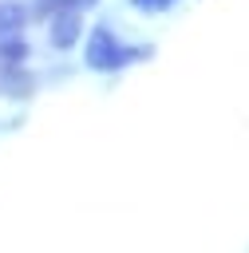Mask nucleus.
Here are the masks:
<instances>
[{
  "label": "nucleus",
  "mask_w": 249,
  "mask_h": 253,
  "mask_svg": "<svg viewBox=\"0 0 249 253\" xmlns=\"http://www.w3.org/2000/svg\"><path fill=\"white\" fill-rule=\"evenodd\" d=\"M87 59H91V63H99V67H115V63H123V59H126V51L115 43V36H111V32H95Z\"/></svg>",
  "instance_id": "f257e3e1"
},
{
  "label": "nucleus",
  "mask_w": 249,
  "mask_h": 253,
  "mask_svg": "<svg viewBox=\"0 0 249 253\" xmlns=\"http://www.w3.org/2000/svg\"><path fill=\"white\" fill-rule=\"evenodd\" d=\"M79 8V0H40V12H51V8Z\"/></svg>",
  "instance_id": "7ed1b4c3"
},
{
  "label": "nucleus",
  "mask_w": 249,
  "mask_h": 253,
  "mask_svg": "<svg viewBox=\"0 0 249 253\" xmlns=\"http://www.w3.org/2000/svg\"><path fill=\"white\" fill-rule=\"evenodd\" d=\"M138 8H166V0H134Z\"/></svg>",
  "instance_id": "20e7f679"
},
{
  "label": "nucleus",
  "mask_w": 249,
  "mask_h": 253,
  "mask_svg": "<svg viewBox=\"0 0 249 253\" xmlns=\"http://www.w3.org/2000/svg\"><path fill=\"white\" fill-rule=\"evenodd\" d=\"M75 40V20H59L55 24V43H71Z\"/></svg>",
  "instance_id": "f03ea898"
}]
</instances>
